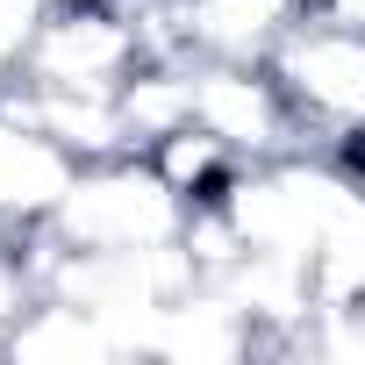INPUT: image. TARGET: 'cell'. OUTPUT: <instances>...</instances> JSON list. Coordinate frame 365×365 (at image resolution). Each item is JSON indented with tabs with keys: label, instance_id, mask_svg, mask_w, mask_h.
Segmentation results:
<instances>
[{
	"label": "cell",
	"instance_id": "1",
	"mask_svg": "<svg viewBox=\"0 0 365 365\" xmlns=\"http://www.w3.org/2000/svg\"><path fill=\"white\" fill-rule=\"evenodd\" d=\"M258 65L279 86V101H287V115L301 129V150H322V158H336L344 172L365 179V165H358V129H365V29L322 22V15H294Z\"/></svg>",
	"mask_w": 365,
	"mask_h": 365
},
{
	"label": "cell",
	"instance_id": "2",
	"mask_svg": "<svg viewBox=\"0 0 365 365\" xmlns=\"http://www.w3.org/2000/svg\"><path fill=\"white\" fill-rule=\"evenodd\" d=\"M187 208L165 179L150 172L143 150H115V158H86L72 165L65 194L51 201L43 230L72 251H150V244H172Z\"/></svg>",
	"mask_w": 365,
	"mask_h": 365
},
{
	"label": "cell",
	"instance_id": "3",
	"mask_svg": "<svg viewBox=\"0 0 365 365\" xmlns=\"http://www.w3.org/2000/svg\"><path fill=\"white\" fill-rule=\"evenodd\" d=\"M136 29L108 8V0H51L36 15L15 79L29 86H72V93H115L122 72L136 65Z\"/></svg>",
	"mask_w": 365,
	"mask_h": 365
},
{
	"label": "cell",
	"instance_id": "4",
	"mask_svg": "<svg viewBox=\"0 0 365 365\" xmlns=\"http://www.w3.org/2000/svg\"><path fill=\"white\" fill-rule=\"evenodd\" d=\"M187 122L208 129L237 165H258V158H287V150H301V129H294L279 86L265 79V65L194 58V101H187Z\"/></svg>",
	"mask_w": 365,
	"mask_h": 365
},
{
	"label": "cell",
	"instance_id": "5",
	"mask_svg": "<svg viewBox=\"0 0 365 365\" xmlns=\"http://www.w3.org/2000/svg\"><path fill=\"white\" fill-rule=\"evenodd\" d=\"M294 15H301V0H172L179 51L222 58V65H258Z\"/></svg>",
	"mask_w": 365,
	"mask_h": 365
},
{
	"label": "cell",
	"instance_id": "6",
	"mask_svg": "<svg viewBox=\"0 0 365 365\" xmlns=\"http://www.w3.org/2000/svg\"><path fill=\"white\" fill-rule=\"evenodd\" d=\"M0 351L22 358V365H86V358H115L122 336H115L93 308L58 301V294H36V301L15 315V329L0 336Z\"/></svg>",
	"mask_w": 365,
	"mask_h": 365
},
{
	"label": "cell",
	"instance_id": "7",
	"mask_svg": "<svg viewBox=\"0 0 365 365\" xmlns=\"http://www.w3.org/2000/svg\"><path fill=\"white\" fill-rule=\"evenodd\" d=\"M143 158H150V172L165 179V187L179 194V208H201V201H215L222 187H230V172H237V158L208 136V129H194V122H179L172 136H158V143H143Z\"/></svg>",
	"mask_w": 365,
	"mask_h": 365
},
{
	"label": "cell",
	"instance_id": "8",
	"mask_svg": "<svg viewBox=\"0 0 365 365\" xmlns=\"http://www.w3.org/2000/svg\"><path fill=\"white\" fill-rule=\"evenodd\" d=\"M36 301V272H29V251H22V230H0V336L15 329V315Z\"/></svg>",
	"mask_w": 365,
	"mask_h": 365
},
{
	"label": "cell",
	"instance_id": "9",
	"mask_svg": "<svg viewBox=\"0 0 365 365\" xmlns=\"http://www.w3.org/2000/svg\"><path fill=\"white\" fill-rule=\"evenodd\" d=\"M36 15H43V0H0V51H8L15 65H22V43H29Z\"/></svg>",
	"mask_w": 365,
	"mask_h": 365
}]
</instances>
